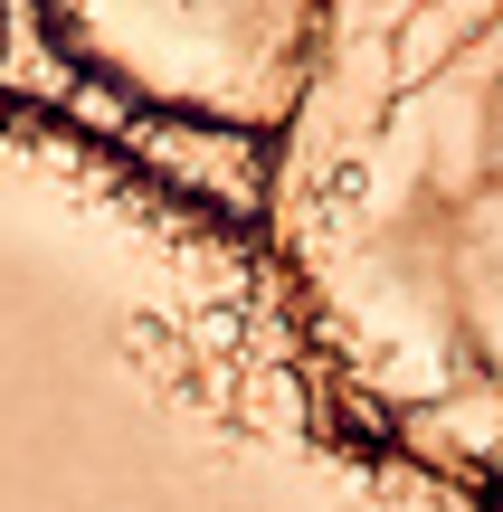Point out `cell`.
Wrapping results in <instances>:
<instances>
[{
  "label": "cell",
  "mask_w": 503,
  "mask_h": 512,
  "mask_svg": "<svg viewBox=\"0 0 503 512\" xmlns=\"http://www.w3.org/2000/svg\"><path fill=\"white\" fill-rule=\"evenodd\" d=\"M0 512H503L314 361L266 238L0 95Z\"/></svg>",
  "instance_id": "6da1fadb"
},
{
  "label": "cell",
  "mask_w": 503,
  "mask_h": 512,
  "mask_svg": "<svg viewBox=\"0 0 503 512\" xmlns=\"http://www.w3.org/2000/svg\"><path fill=\"white\" fill-rule=\"evenodd\" d=\"M257 238L342 399L503 503V0H323Z\"/></svg>",
  "instance_id": "7a4b0ae2"
},
{
  "label": "cell",
  "mask_w": 503,
  "mask_h": 512,
  "mask_svg": "<svg viewBox=\"0 0 503 512\" xmlns=\"http://www.w3.org/2000/svg\"><path fill=\"white\" fill-rule=\"evenodd\" d=\"M38 19L124 114L266 143L304 86L323 0H38Z\"/></svg>",
  "instance_id": "3957f363"
},
{
  "label": "cell",
  "mask_w": 503,
  "mask_h": 512,
  "mask_svg": "<svg viewBox=\"0 0 503 512\" xmlns=\"http://www.w3.org/2000/svg\"><path fill=\"white\" fill-rule=\"evenodd\" d=\"M0 48H10V0H0Z\"/></svg>",
  "instance_id": "277c9868"
}]
</instances>
